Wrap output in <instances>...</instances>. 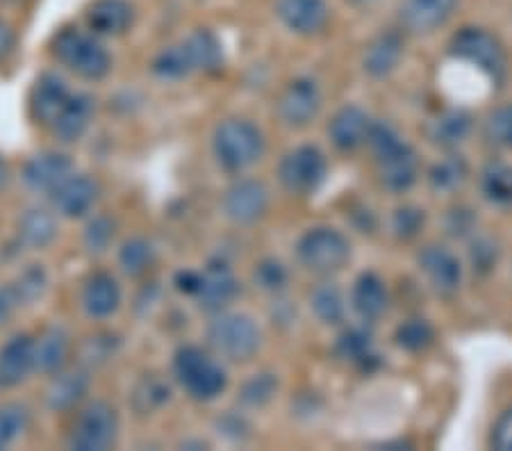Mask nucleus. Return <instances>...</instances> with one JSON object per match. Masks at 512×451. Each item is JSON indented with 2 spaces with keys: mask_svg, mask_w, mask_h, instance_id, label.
<instances>
[{
  "mask_svg": "<svg viewBox=\"0 0 512 451\" xmlns=\"http://www.w3.org/2000/svg\"><path fill=\"white\" fill-rule=\"evenodd\" d=\"M458 0H403L401 23L403 28L417 35H426L451 19Z\"/></svg>",
  "mask_w": 512,
  "mask_h": 451,
  "instance_id": "obj_18",
  "label": "nucleus"
},
{
  "mask_svg": "<svg viewBox=\"0 0 512 451\" xmlns=\"http://www.w3.org/2000/svg\"><path fill=\"white\" fill-rule=\"evenodd\" d=\"M269 208V192L260 180H239L224 196V212L235 224H255Z\"/></svg>",
  "mask_w": 512,
  "mask_h": 451,
  "instance_id": "obj_10",
  "label": "nucleus"
},
{
  "mask_svg": "<svg viewBox=\"0 0 512 451\" xmlns=\"http://www.w3.org/2000/svg\"><path fill=\"white\" fill-rule=\"evenodd\" d=\"M7 178H10V167H7V162L3 155H0V187L7 183Z\"/></svg>",
  "mask_w": 512,
  "mask_h": 451,
  "instance_id": "obj_51",
  "label": "nucleus"
},
{
  "mask_svg": "<svg viewBox=\"0 0 512 451\" xmlns=\"http://www.w3.org/2000/svg\"><path fill=\"white\" fill-rule=\"evenodd\" d=\"M114 344L117 340L112 335H94L82 344V360L89 365H101L114 354Z\"/></svg>",
  "mask_w": 512,
  "mask_h": 451,
  "instance_id": "obj_44",
  "label": "nucleus"
},
{
  "mask_svg": "<svg viewBox=\"0 0 512 451\" xmlns=\"http://www.w3.org/2000/svg\"><path fill=\"white\" fill-rule=\"evenodd\" d=\"M367 144L378 167V178L392 192H406L417 180V155L390 123H374Z\"/></svg>",
  "mask_w": 512,
  "mask_h": 451,
  "instance_id": "obj_1",
  "label": "nucleus"
},
{
  "mask_svg": "<svg viewBox=\"0 0 512 451\" xmlns=\"http://www.w3.org/2000/svg\"><path fill=\"white\" fill-rule=\"evenodd\" d=\"M467 178V164L462 158H447L442 162H437L435 167L428 174V180H431V187L435 192H453L465 183Z\"/></svg>",
  "mask_w": 512,
  "mask_h": 451,
  "instance_id": "obj_34",
  "label": "nucleus"
},
{
  "mask_svg": "<svg viewBox=\"0 0 512 451\" xmlns=\"http://www.w3.org/2000/svg\"><path fill=\"white\" fill-rule=\"evenodd\" d=\"M71 92L66 82L55 73H44L30 92V117L41 126L53 128L66 103L71 101Z\"/></svg>",
  "mask_w": 512,
  "mask_h": 451,
  "instance_id": "obj_13",
  "label": "nucleus"
},
{
  "mask_svg": "<svg viewBox=\"0 0 512 451\" xmlns=\"http://www.w3.org/2000/svg\"><path fill=\"white\" fill-rule=\"evenodd\" d=\"M57 235V224L51 212L32 208L23 212L19 219V240L30 246V249H44V246L51 244Z\"/></svg>",
  "mask_w": 512,
  "mask_h": 451,
  "instance_id": "obj_30",
  "label": "nucleus"
},
{
  "mask_svg": "<svg viewBox=\"0 0 512 451\" xmlns=\"http://www.w3.org/2000/svg\"><path fill=\"white\" fill-rule=\"evenodd\" d=\"M312 310L326 324H340L346 313L344 297L335 285H321L312 292Z\"/></svg>",
  "mask_w": 512,
  "mask_h": 451,
  "instance_id": "obj_33",
  "label": "nucleus"
},
{
  "mask_svg": "<svg viewBox=\"0 0 512 451\" xmlns=\"http://www.w3.org/2000/svg\"><path fill=\"white\" fill-rule=\"evenodd\" d=\"M73 176V162L62 153H41L23 167V183L32 192L51 194L66 178Z\"/></svg>",
  "mask_w": 512,
  "mask_h": 451,
  "instance_id": "obj_16",
  "label": "nucleus"
},
{
  "mask_svg": "<svg viewBox=\"0 0 512 451\" xmlns=\"http://www.w3.org/2000/svg\"><path fill=\"white\" fill-rule=\"evenodd\" d=\"M321 108V94L315 82L308 78L294 80L278 101V114L287 126L303 128L317 117Z\"/></svg>",
  "mask_w": 512,
  "mask_h": 451,
  "instance_id": "obj_11",
  "label": "nucleus"
},
{
  "mask_svg": "<svg viewBox=\"0 0 512 451\" xmlns=\"http://www.w3.org/2000/svg\"><path fill=\"white\" fill-rule=\"evenodd\" d=\"M483 135L499 149H512V105H501L487 114Z\"/></svg>",
  "mask_w": 512,
  "mask_h": 451,
  "instance_id": "obj_36",
  "label": "nucleus"
},
{
  "mask_svg": "<svg viewBox=\"0 0 512 451\" xmlns=\"http://www.w3.org/2000/svg\"><path fill=\"white\" fill-rule=\"evenodd\" d=\"M371 126H374V121L369 119V114L365 110L355 108V105H346V108L337 112L333 121H330V142L342 151H355L358 146L367 144Z\"/></svg>",
  "mask_w": 512,
  "mask_h": 451,
  "instance_id": "obj_20",
  "label": "nucleus"
},
{
  "mask_svg": "<svg viewBox=\"0 0 512 451\" xmlns=\"http://www.w3.org/2000/svg\"><path fill=\"white\" fill-rule=\"evenodd\" d=\"M121 303V290L119 283L114 281L110 274L98 272L89 276L85 283V290H82V306H85L87 315L94 319H105L117 313Z\"/></svg>",
  "mask_w": 512,
  "mask_h": 451,
  "instance_id": "obj_22",
  "label": "nucleus"
},
{
  "mask_svg": "<svg viewBox=\"0 0 512 451\" xmlns=\"http://www.w3.org/2000/svg\"><path fill=\"white\" fill-rule=\"evenodd\" d=\"M185 51L189 62H192L194 73L203 71V73H217L224 67V46H221L219 37L214 35L208 28H198L194 30L183 41Z\"/></svg>",
  "mask_w": 512,
  "mask_h": 451,
  "instance_id": "obj_23",
  "label": "nucleus"
},
{
  "mask_svg": "<svg viewBox=\"0 0 512 451\" xmlns=\"http://www.w3.org/2000/svg\"><path fill=\"white\" fill-rule=\"evenodd\" d=\"M89 390V376L85 369H62L55 374V379L48 388V406L53 410H71L76 404H80L82 397Z\"/></svg>",
  "mask_w": 512,
  "mask_h": 451,
  "instance_id": "obj_27",
  "label": "nucleus"
},
{
  "mask_svg": "<svg viewBox=\"0 0 512 451\" xmlns=\"http://www.w3.org/2000/svg\"><path fill=\"white\" fill-rule=\"evenodd\" d=\"M396 342L401 349L408 351H421L433 342V328L421 319H410V322L401 324L396 331Z\"/></svg>",
  "mask_w": 512,
  "mask_h": 451,
  "instance_id": "obj_41",
  "label": "nucleus"
},
{
  "mask_svg": "<svg viewBox=\"0 0 512 451\" xmlns=\"http://www.w3.org/2000/svg\"><path fill=\"white\" fill-rule=\"evenodd\" d=\"M176 287L180 292L196 297L198 287H201V272H180L176 276Z\"/></svg>",
  "mask_w": 512,
  "mask_h": 451,
  "instance_id": "obj_49",
  "label": "nucleus"
},
{
  "mask_svg": "<svg viewBox=\"0 0 512 451\" xmlns=\"http://www.w3.org/2000/svg\"><path fill=\"white\" fill-rule=\"evenodd\" d=\"M492 445L499 451H512V408L503 413L492 431Z\"/></svg>",
  "mask_w": 512,
  "mask_h": 451,
  "instance_id": "obj_46",
  "label": "nucleus"
},
{
  "mask_svg": "<svg viewBox=\"0 0 512 451\" xmlns=\"http://www.w3.org/2000/svg\"><path fill=\"white\" fill-rule=\"evenodd\" d=\"M212 151L219 167H224L230 174H239L262 158L264 137L251 121L226 119L214 130Z\"/></svg>",
  "mask_w": 512,
  "mask_h": 451,
  "instance_id": "obj_2",
  "label": "nucleus"
},
{
  "mask_svg": "<svg viewBox=\"0 0 512 451\" xmlns=\"http://www.w3.org/2000/svg\"><path fill=\"white\" fill-rule=\"evenodd\" d=\"M208 342L221 358L244 363L258 354L262 333L251 317L246 315H219L208 328Z\"/></svg>",
  "mask_w": 512,
  "mask_h": 451,
  "instance_id": "obj_6",
  "label": "nucleus"
},
{
  "mask_svg": "<svg viewBox=\"0 0 512 451\" xmlns=\"http://www.w3.org/2000/svg\"><path fill=\"white\" fill-rule=\"evenodd\" d=\"M353 310L367 322L381 317L387 310V290L385 283L376 274H362L353 285L351 294Z\"/></svg>",
  "mask_w": 512,
  "mask_h": 451,
  "instance_id": "obj_28",
  "label": "nucleus"
},
{
  "mask_svg": "<svg viewBox=\"0 0 512 451\" xmlns=\"http://www.w3.org/2000/svg\"><path fill=\"white\" fill-rule=\"evenodd\" d=\"M12 48H14V30L10 28V23L0 19V60H5V57L12 53Z\"/></svg>",
  "mask_w": 512,
  "mask_h": 451,
  "instance_id": "obj_50",
  "label": "nucleus"
},
{
  "mask_svg": "<svg viewBox=\"0 0 512 451\" xmlns=\"http://www.w3.org/2000/svg\"><path fill=\"white\" fill-rule=\"evenodd\" d=\"M419 269L424 272L437 294L449 297L460 287L462 267L458 258L449 249H444V246H426L419 253Z\"/></svg>",
  "mask_w": 512,
  "mask_h": 451,
  "instance_id": "obj_14",
  "label": "nucleus"
},
{
  "mask_svg": "<svg viewBox=\"0 0 512 451\" xmlns=\"http://www.w3.org/2000/svg\"><path fill=\"white\" fill-rule=\"evenodd\" d=\"M483 196L492 205H512V167L506 162H490L481 174Z\"/></svg>",
  "mask_w": 512,
  "mask_h": 451,
  "instance_id": "obj_31",
  "label": "nucleus"
},
{
  "mask_svg": "<svg viewBox=\"0 0 512 451\" xmlns=\"http://www.w3.org/2000/svg\"><path fill=\"white\" fill-rule=\"evenodd\" d=\"M55 210L64 217H82L94 208L98 201V183L89 176H69L51 192Z\"/></svg>",
  "mask_w": 512,
  "mask_h": 451,
  "instance_id": "obj_19",
  "label": "nucleus"
},
{
  "mask_svg": "<svg viewBox=\"0 0 512 451\" xmlns=\"http://www.w3.org/2000/svg\"><path fill=\"white\" fill-rule=\"evenodd\" d=\"M472 133V117L462 110H449L442 112L440 117L431 121L428 126V137L431 142L442 146V149H453L465 142V139Z\"/></svg>",
  "mask_w": 512,
  "mask_h": 451,
  "instance_id": "obj_29",
  "label": "nucleus"
},
{
  "mask_svg": "<svg viewBox=\"0 0 512 451\" xmlns=\"http://www.w3.org/2000/svg\"><path fill=\"white\" fill-rule=\"evenodd\" d=\"M119 436V415L107 401H92L73 424L69 445L78 451H105Z\"/></svg>",
  "mask_w": 512,
  "mask_h": 451,
  "instance_id": "obj_7",
  "label": "nucleus"
},
{
  "mask_svg": "<svg viewBox=\"0 0 512 451\" xmlns=\"http://www.w3.org/2000/svg\"><path fill=\"white\" fill-rule=\"evenodd\" d=\"M169 385H164L160 379H153V376H148L142 383L137 385L135 390V406L139 413H151V410L160 408L162 404H167L169 401Z\"/></svg>",
  "mask_w": 512,
  "mask_h": 451,
  "instance_id": "obj_40",
  "label": "nucleus"
},
{
  "mask_svg": "<svg viewBox=\"0 0 512 451\" xmlns=\"http://www.w3.org/2000/svg\"><path fill=\"white\" fill-rule=\"evenodd\" d=\"M335 351L337 356L351 360V363H365L367 358H371V335L362 328H351L337 340Z\"/></svg>",
  "mask_w": 512,
  "mask_h": 451,
  "instance_id": "obj_39",
  "label": "nucleus"
},
{
  "mask_svg": "<svg viewBox=\"0 0 512 451\" xmlns=\"http://www.w3.org/2000/svg\"><path fill=\"white\" fill-rule=\"evenodd\" d=\"M255 283H258L262 290H269V292L283 290L287 283L285 267L276 260H264L262 265L255 269Z\"/></svg>",
  "mask_w": 512,
  "mask_h": 451,
  "instance_id": "obj_43",
  "label": "nucleus"
},
{
  "mask_svg": "<svg viewBox=\"0 0 512 451\" xmlns=\"http://www.w3.org/2000/svg\"><path fill=\"white\" fill-rule=\"evenodd\" d=\"M451 55L465 60L487 73L492 80L506 76V53L490 32L481 28H465L451 39Z\"/></svg>",
  "mask_w": 512,
  "mask_h": 451,
  "instance_id": "obj_9",
  "label": "nucleus"
},
{
  "mask_svg": "<svg viewBox=\"0 0 512 451\" xmlns=\"http://www.w3.org/2000/svg\"><path fill=\"white\" fill-rule=\"evenodd\" d=\"M276 390V381L271 379L269 374H262V376H255L253 381H249L244 385V401L251 406H262L264 401H269L271 395H274Z\"/></svg>",
  "mask_w": 512,
  "mask_h": 451,
  "instance_id": "obj_45",
  "label": "nucleus"
},
{
  "mask_svg": "<svg viewBox=\"0 0 512 451\" xmlns=\"http://www.w3.org/2000/svg\"><path fill=\"white\" fill-rule=\"evenodd\" d=\"M92 117L94 98L87 94H73L51 130L57 139H62V142H76V139L85 135L89 123H92Z\"/></svg>",
  "mask_w": 512,
  "mask_h": 451,
  "instance_id": "obj_24",
  "label": "nucleus"
},
{
  "mask_svg": "<svg viewBox=\"0 0 512 451\" xmlns=\"http://www.w3.org/2000/svg\"><path fill=\"white\" fill-rule=\"evenodd\" d=\"M37 369L35 340L26 333L12 335L3 347H0V385L14 388L28 379Z\"/></svg>",
  "mask_w": 512,
  "mask_h": 451,
  "instance_id": "obj_12",
  "label": "nucleus"
},
{
  "mask_svg": "<svg viewBox=\"0 0 512 451\" xmlns=\"http://www.w3.org/2000/svg\"><path fill=\"white\" fill-rule=\"evenodd\" d=\"M296 256L308 272L317 276H333L349 265L351 244L335 228H312L296 244Z\"/></svg>",
  "mask_w": 512,
  "mask_h": 451,
  "instance_id": "obj_5",
  "label": "nucleus"
},
{
  "mask_svg": "<svg viewBox=\"0 0 512 451\" xmlns=\"http://www.w3.org/2000/svg\"><path fill=\"white\" fill-rule=\"evenodd\" d=\"M276 12L296 35H317L328 23L326 0H278Z\"/></svg>",
  "mask_w": 512,
  "mask_h": 451,
  "instance_id": "obj_17",
  "label": "nucleus"
},
{
  "mask_svg": "<svg viewBox=\"0 0 512 451\" xmlns=\"http://www.w3.org/2000/svg\"><path fill=\"white\" fill-rule=\"evenodd\" d=\"M69 333L62 326H51L35 340V354H37V372L44 374H57L62 372L69 358Z\"/></svg>",
  "mask_w": 512,
  "mask_h": 451,
  "instance_id": "obj_26",
  "label": "nucleus"
},
{
  "mask_svg": "<svg viewBox=\"0 0 512 451\" xmlns=\"http://www.w3.org/2000/svg\"><path fill=\"white\" fill-rule=\"evenodd\" d=\"M114 240V221L110 217H96L89 221L85 231V244L89 251H105Z\"/></svg>",
  "mask_w": 512,
  "mask_h": 451,
  "instance_id": "obj_42",
  "label": "nucleus"
},
{
  "mask_svg": "<svg viewBox=\"0 0 512 451\" xmlns=\"http://www.w3.org/2000/svg\"><path fill=\"white\" fill-rule=\"evenodd\" d=\"M421 224H424V215H421L419 210L406 208V210L396 212L394 228H396V231H399L403 237H412V235H415V233L419 231Z\"/></svg>",
  "mask_w": 512,
  "mask_h": 451,
  "instance_id": "obj_47",
  "label": "nucleus"
},
{
  "mask_svg": "<svg viewBox=\"0 0 512 451\" xmlns=\"http://www.w3.org/2000/svg\"><path fill=\"white\" fill-rule=\"evenodd\" d=\"M403 57V39L396 32H383L378 35L365 51V71L374 78H385L399 67Z\"/></svg>",
  "mask_w": 512,
  "mask_h": 451,
  "instance_id": "obj_25",
  "label": "nucleus"
},
{
  "mask_svg": "<svg viewBox=\"0 0 512 451\" xmlns=\"http://www.w3.org/2000/svg\"><path fill=\"white\" fill-rule=\"evenodd\" d=\"M119 262L128 276H142L153 265V249L142 237L128 240L119 253Z\"/></svg>",
  "mask_w": 512,
  "mask_h": 451,
  "instance_id": "obj_37",
  "label": "nucleus"
},
{
  "mask_svg": "<svg viewBox=\"0 0 512 451\" xmlns=\"http://www.w3.org/2000/svg\"><path fill=\"white\" fill-rule=\"evenodd\" d=\"M237 294V278L226 262L212 260L201 272V287H198L196 299L203 310L208 313H219L226 308Z\"/></svg>",
  "mask_w": 512,
  "mask_h": 451,
  "instance_id": "obj_15",
  "label": "nucleus"
},
{
  "mask_svg": "<svg viewBox=\"0 0 512 451\" xmlns=\"http://www.w3.org/2000/svg\"><path fill=\"white\" fill-rule=\"evenodd\" d=\"M135 19L128 0H94L87 10V26L96 35H123Z\"/></svg>",
  "mask_w": 512,
  "mask_h": 451,
  "instance_id": "obj_21",
  "label": "nucleus"
},
{
  "mask_svg": "<svg viewBox=\"0 0 512 451\" xmlns=\"http://www.w3.org/2000/svg\"><path fill=\"white\" fill-rule=\"evenodd\" d=\"M53 55L66 69L85 80H101L112 69V57L105 46L78 28H62L53 39Z\"/></svg>",
  "mask_w": 512,
  "mask_h": 451,
  "instance_id": "obj_3",
  "label": "nucleus"
},
{
  "mask_svg": "<svg viewBox=\"0 0 512 451\" xmlns=\"http://www.w3.org/2000/svg\"><path fill=\"white\" fill-rule=\"evenodd\" d=\"M328 164L317 146H299L287 153L278 167V178L289 194H315L324 183Z\"/></svg>",
  "mask_w": 512,
  "mask_h": 451,
  "instance_id": "obj_8",
  "label": "nucleus"
},
{
  "mask_svg": "<svg viewBox=\"0 0 512 451\" xmlns=\"http://www.w3.org/2000/svg\"><path fill=\"white\" fill-rule=\"evenodd\" d=\"M16 294H19L21 306H28V303H35L37 299H41V294L46 292L48 287V276L46 269L41 265H30L28 269H23L19 274V278L12 283Z\"/></svg>",
  "mask_w": 512,
  "mask_h": 451,
  "instance_id": "obj_38",
  "label": "nucleus"
},
{
  "mask_svg": "<svg viewBox=\"0 0 512 451\" xmlns=\"http://www.w3.org/2000/svg\"><path fill=\"white\" fill-rule=\"evenodd\" d=\"M19 306H21V299L19 294H16L14 285L0 287V326L7 324V319L16 313V308Z\"/></svg>",
  "mask_w": 512,
  "mask_h": 451,
  "instance_id": "obj_48",
  "label": "nucleus"
},
{
  "mask_svg": "<svg viewBox=\"0 0 512 451\" xmlns=\"http://www.w3.org/2000/svg\"><path fill=\"white\" fill-rule=\"evenodd\" d=\"M173 372L185 392L198 401H212L226 390V372L203 349L183 347L173 358Z\"/></svg>",
  "mask_w": 512,
  "mask_h": 451,
  "instance_id": "obj_4",
  "label": "nucleus"
},
{
  "mask_svg": "<svg viewBox=\"0 0 512 451\" xmlns=\"http://www.w3.org/2000/svg\"><path fill=\"white\" fill-rule=\"evenodd\" d=\"M151 69L155 76L162 80H183L194 73V67H192V62H189L183 44L169 46V48H164V51H160L158 55H155Z\"/></svg>",
  "mask_w": 512,
  "mask_h": 451,
  "instance_id": "obj_32",
  "label": "nucleus"
},
{
  "mask_svg": "<svg viewBox=\"0 0 512 451\" xmlns=\"http://www.w3.org/2000/svg\"><path fill=\"white\" fill-rule=\"evenodd\" d=\"M30 410L23 404L0 406V449H7L28 429Z\"/></svg>",
  "mask_w": 512,
  "mask_h": 451,
  "instance_id": "obj_35",
  "label": "nucleus"
}]
</instances>
